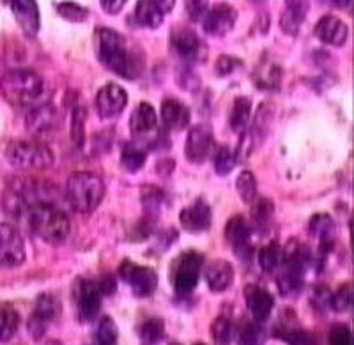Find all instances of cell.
Returning <instances> with one entry per match:
<instances>
[{
  "mask_svg": "<svg viewBox=\"0 0 354 345\" xmlns=\"http://www.w3.org/2000/svg\"><path fill=\"white\" fill-rule=\"evenodd\" d=\"M94 50L103 66L122 78L135 80L144 71V55L128 46V41L113 28H97L94 34Z\"/></svg>",
  "mask_w": 354,
  "mask_h": 345,
  "instance_id": "obj_1",
  "label": "cell"
},
{
  "mask_svg": "<svg viewBox=\"0 0 354 345\" xmlns=\"http://www.w3.org/2000/svg\"><path fill=\"white\" fill-rule=\"evenodd\" d=\"M0 91L11 106L27 109L43 94V80L30 69H9L0 80Z\"/></svg>",
  "mask_w": 354,
  "mask_h": 345,
  "instance_id": "obj_2",
  "label": "cell"
},
{
  "mask_svg": "<svg viewBox=\"0 0 354 345\" xmlns=\"http://www.w3.org/2000/svg\"><path fill=\"white\" fill-rule=\"evenodd\" d=\"M28 223L32 227L34 232L48 245H61L68 239L71 225H69L68 216L62 213L61 209L55 207L52 202H37L30 213H28Z\"/></svg>",
  "mask_w": 354,
  "mask_h": 345,
  "instance_id": "obj_3",
  "label": "cell"
},
{
  "mask_svg": "<svg viewBox=\"0 0 354 345\" xmlns=\"http://www.w3.org/2000/svg\"><path fill=\"white\" fill-rule=\"evenodd\" d=\"M66 197L78 213H93L105 197V183L93 172L73 174L66 185Z\"/></svg>",
  "mask_w": 354,
  "mask_h": 345,
  "instance_id": "obj_4",
  "label": "cell"
},
{
  "mask_svg": "<svg viewBox=\"0 0 354 345\" xmlns=\"http://www.w3.org/2000/svg\"><path fill=\"white\" fill-rule=\"evenodd\" d=\"M6 158L18 170H46L55 161L52 149L28 140H15L6 149Z\"/></svg>",
  "mask_w": 354,
  "mask_h": 345,
  "instance_id": "obj_5",
  "label": "cell"
},
{
  "mask_svg": "<svg viewBox=\"0 0 354 345\" xmlns=\"http://www.w3.org/2000/svg\"><path fill=\"white\" fill-rule=\"evenodd\" d=\"M44 198L41 197V189L37 188V185H34L32 181L28 179H21L17 177L12 179L8 186H6L4 197H2V205H4V211L11 218H27L30 209L37 204V202H43Z\"/></svg>",
  "mask_w": 354,
  "mask_h": 345,
  "instance_id": "obj_6",
  "label": "cell"
},
{
  "mask_svg": "<svg viewBox=\"0 0 354 345\" xmlns=\"http://www.w3.org/2000/svg\"><path fill=\"white\" fill-rule=\"evenodd\" d=\"M119 277L131 287L133 292L140 297L153 296L158 287L156 271L145 268V265L133 264V262H124L119 268Z\"/></svg>",
  "mask_w": 354,
  "mask_h": 345,
  "instance_id": "obj_7",
  "label": "cell"
},
{
  "mask_svg": "<svg viewBox=\"0 0 354 345\" xmlns=\"http://www.w3.org/2000/svg\"><path fill=\"white\" fill-rule=\"evenodd\" d=\"M25 262V246L20 232L8 223H0V265L17 268Z\"/></svg>",
  "mask_w": 354,
  "mask_h": 345,
  "instance_id": "obj_8",
  "label": "cell"
},
{
  "mask_svg": "<svg viewBox=\"0 0 354 345\" xmlns=\"http://www.w3.org/2000/svg\"><path fill=\"white\" fill-rule=\"evenodd\" d=\"M59 124H61L59 110L50 103L34 106L27 113V119H25V126H27L28 133H32L34 137H50L59 129Z\"/></svg>",
  "mask_w": 354,
  "mask_h": 345,
  "instance_id": "obj_9",
  "label": "cell"
},
{
  "mask_svg": "<svg viewBox=\"0 0 354 345\" xmlns=\"http://www.w3.org/2000/svg\"><path fill=\"white\" fill-rule=\"evenodd\" d=\"M202 265H204V261H202L201 253L188 252L183 255L181 261H179V268H177L176 280H174L177 294L188 296V294L194 292L198 283Z\"/></svg>",
  "mask_w": 354,
  "mask_h": 345,
  "instance_id": "obj_10",
  "label": "cell"
},
{
  "mask_svg": "<svg viewBox=\"0 0 354 345\" xmlns=\"http://www.w3.org/2000/svg\"><path fill=\"white\" fill-rule=\"evenodd\" d=\"M170 48L183 62H195L204 55V44L201 37L186 27L174 28L170 34Z\"/></svg>",
  "mask_w": 354,
  "mask_h": 345,
  "instance_id": "obj_11",
  "label": "cell"
},
{
  "mask_svg": "<svg viewBox=\"0 0 354 345\" xmlns=\"http://www.w3.org/2000/svg\"><path fill=\"white\" fill-rule=\"evenodd\" d=\"M59 315V301L53 294H41L36 301L32 315L28 319V333L32 338H41L46 333V326L53 322Z\"/></svg>",
  "mask_w": 354,
  "mask_h": 345,
  "instance_id": "obj_12",
  "label": "cell"
},
{
  "mask_svg": "<svg viewBox=\"0 0 354 345\" xmlns=\"http://www.w3.org/2000/svg\"><path fill=\"white\" fill-rule=\"evenodd\" d=\"M128 104V94L124 88L117 84H106L97 91L96 110L103 119L121 115Z\"/></svg>",
  "mask_w": 354,
  "mask_h": 345,
  "instance_id": "obj_13",
  "label": "cell"
},
{
  "mask_svg": "<svg viewBox=\"0 0 354 345\" xmlns=\"http://www.w3.org/2000/svg\"><path fill=\"white\" fill-rule=\"evenodd\" d=\"M213 145L214 140L211 129L204 124L194 126L186 138V158L192 163H204L205 158H209Z\"/></svg>",
  "mask_w": 354,
  "mask_h": 345,
  "instance_id": "obj_14",
  "label": "cell"
},
{
  "mask_svg": "<svg viewBox=\"0 0 354 345\" xmlns=\"http://www.w3.org/2000/svg\"><path fill=\"white\" fill-rule=\"evenodd\" d=\"M77 306L78 317L82 321H93L101 310V294L97 290L96 281L80 280L77 287Z\"/></svg>",
  "mask_w": 354,
  "mask_h": 345,
  "instance_id": "obj_15",
  "label": "cell"
},
{
  "mask_svg": "<svg viewBox=\"0 0 354 345\" xmlns=\"http://www.w3.org/2000/svg\"><path fill=\"white\" fill-rule=\"evenodd\" d=\"M236 17H238V12L229 4H218L216 8L205 12L202 25H204L205 32L211 36H225L236 25Z\"/></svg>",
  "mask_w": 354,
  "mask_h": 345,
  "instance_id": "obj_16",
  "label": "cell"
},
{
  "mask_svg": "<svg viewBox=\"0 0 354 345\" xmlns=\"http://www.w3.org/2000/svg\"><path fill=\"white\" fill-rule=\"evenodd\" d=\"M245 299L255 322H266L270 319L274 308V297L268 290L259 287V285H246Z\"/></svg>",
  "mask_w": 354,
  "mask_h": 345,
  "instance_id": "obj_17",
  "label": "cell"
},
{
  "mask_svg": "<svg viewBox=\"0 0 354 345\" xmlns=\"http://www.w3.org/2000/svg\"><path fill=\"white\" fill-rule=\"evenodd\" d=\"M179 220H181V225L188 232H205L211 227V220H213V216H211V207L204 201L198 198L197 202H194L192 205L183 209Z\"/></svg>",
  "mask_w": 354,
  "mask_h": 345,
  "instance_id": "obj_18",
  "label": "cell"
},
{
  "mask_svg": "<svg viewBox=\"0 0 354 345\" xmlns=\"http://www.w3.org/2000/svg\"><path fill=\"white\" fill-rule=\"evenodd\" d=\"M315 36L322 43L331 44V46H342L349 37V27L342 20H338L337 17L326 15L315 25Z\"/></svg>",
  "mask_w": 354,
  "mask_h": 345,
  "instance_id": "obj_19",
  "label": "cell"
},
{
  "mask_svg": "<svg viewBox=\"0 0 354 345\" xmlns=\"http://www.w3.org/2000/svg\"><path fill=\"white\" fill-rule=\"evenodd\" d=\"M205 281L211 292H225L234 281V268L223 259L211 261L205 265Z\"/></svg>",
  "mask_w": 354,
  "mask_h": 345,
  "instance_id": "obj_20",
  "label": "cell"
},
{
  "mask_svg": "<svg viewBox=\"0 0 354 345\" xmlns=\"http://www.w3.org/2000/svg\"><path fill=\"white\" fill-rule=\"evenodd\" d=\"M11 8L24 32L30 37L36 36L39 30V9L36 0H11Z\"/></svg>",
  "mask_w": 354,
  "mask_h": 345,
  "instance_id": "obj_21",
  "label": "cell"
},
{
  "mask_svg": "<svg viewBox=\"0 0 354 345\" xmlns=\"http://www.w3.org/2000/svg\"><path fill=\"white\" fill-rule=\"evenodd\" d=\"M161 119L163 124L172 131H183L189 124V110L179 100H165L161 103Z\"/></svg>",
  "mask_w": 354,
  "mask_h": 345,
  "instance_id": "obj_22",
  "label": "cell"
},
{
  "mask_svg": "<svg viewBox=\"0 0 354 345\" xmlns=\"http://www.w3.org/2000/svg\"><path fill=\"white\" fill-rule=\"evenodd\" d=\"M225 239L229 241V245L232 246L234 252L239 253V255H243V252H248L250 225L241 214H236V216H232L227 221Z\"/></svg>",
  "mask_w": 354,
  "mask_h": 345,
  "instance_id": "obj_23",
  "label": "cell"
},
{
  "mask_svg": "<svg viewBox=\"0 0 354 345\" xmlns=\"http://www.w3.org/2000/svg\"><path fill=\"white\" fill-rule=\"evenodd\" d=\"M310 236L315 237L321 245V250L324 253L331 250L333 245V234H335V221L331 220L330 214H314L308 223Z\"/></svg>",
  "mask_w": 354,
  "mask_h": 345,
  "instance_id": "obj_24",
  "label": "cell"
},
{
  "mask_svg": "<svg viewBox=\"0 0 354 345\" xmlns=\"http://www.w3.org/2000/svg\"><path fill=\"white\" fill-rule=\"evenodd\" d=\"M158 124L156 110L151 106L149 103L142 101L137 109L133 110L131 119H129V128L135 135H145V133H151Z\"/></svg>",
  "mask_w": 354,
  "mask_h": 345,
  "instance_id": "obj_25",
  "label": "cell"
},
{
  "mask_svg": "<svg viewBox=\"0 0 354 345\" xmlns=\"http://www.w3.org/2000/svg\"><path fill=\"white\" fill-rule=\"evenodd\" d=\"M250 119H252V100L245 96L238 97L230 110V128L236 133L246 131Z\"/></svg>",
  "mask_w": 354,
  "mask_h": 345,
  "instance_id": "obj_26",
  "label": "cell"
},
{
  "mask_svg": "<svg viewBox=\"0 0 354 345\" xmlns=\"http://www.w3.org/2000/svg\"><path fill=\"white\" fill-rule=\"evenodd\" d=\"M133 17H135V21L138 25L149 28L160 27L161 21H163V12L153 4V0H138Z\"/></svg>",
  "mask_w": 354,
  "mask_h": 345,
  "instance_id": "obj_27",
  "label": "cell"
},
{
  "mask_svg": "<svg viewBox=\"0 0 354 345\" xmlns=\"http://www.w3.org/2000/svg\"><path fill=\"white\" fill-rule=\"evenodd\" d=\"M20 326V315L12 306H2L0 308V344L11 340Z\"/></svg>",
  "mask_w": 354,
  "mask_h": 345,
  "instance_id": "obj_28",
  "label": "cell"
},
{
  "mask_svg": "<svg viewBox=\"0 0 354 345\" xmlns=\"http://www.w3.org/2000/svg\"><path fill=\"white\" fill-rule=\"evenodd\" d=\"M282 261L283 252L277 243H270L259 252V265L266 273H274L277 269L282 268Z\"/></svg>",
  "mask_w": 354,
  "mask_h": 345,
  "instance_id": "obj_29",
  "label": "cell"
},
{
  "mask_svg": "<svg viewBox=\"0 0 354 345\" xmlns=\"http://www.w3.org/2000/svg\"><path fill=\"white\" fill-rule=\"evenodd\" d=\"M145 158H147V154H145V151L140 145L126 144L122 147L121 163L128 172H137V170H140L145 165Z\"/></svg>",
  "mask_w": 354,
  "mask_h": 345,
  "instance_id": "obj_30",
  "label": "cell"
},
{
  "mask_svg": "<svg viewBox=\"0 0 354 345\" xmlns=\"http://www.w3.org/2000/svg\"><path fill=\"white\" fill-rule=\"evenodd\" d=\"M274 205L270 198H255L252 202V220L257 227H266L273 220Z\"/></svg>",
  "mask_w": 354,
  "mask_h": 345,
  "instance_id": "obj_31",
  "label": "cell"
},
{
  "mask_svg": "<svg viewBox=\"0 0 354 345\" xmlns=\"http://www.w3.org/2000/svg\"><path fill=\"white\" fill-rule=\"evenodd\" d=\"M236 188H238L239 197L246 204H252L257 198V179H255V176L250 170L239 174L238 181H236Z\"/></svg>",
  "mask_w": 354,
  "mask_h": 345,
  "instance_id": "obj_32",
  "label": "cell"
},
{
  "mask_svg": "<svg viewBox=\"0 0 354 345\" xmlns=\"http://www.w3.org/2000/svg\"><path fill=\"white\" fill-rule=\"evenodd\" d=\"M117 338H119V331H117V324L113 322L112 317L103 315L97 322L96 328V340L97 345H117Z\"/></svg>",
  "mask_w": 354,
  "mask_h": 345,
  "instance_id": "obj_33",
  "label": "cell"
},
{
  "mask_svg": "<svg viewBox=\"0 0 354 345\" xmlns=\"http://www.w3.org/2000/svg\"><path fill=\"white\" fill-rule=\"evenodd\" d=\"M163 337H165V322L161 319H149L140 326V338L144 344L156 345Z\"/></svg>",
  "mask_w": 354,
  "mask_h": 345,
  "instance_id": "obj_34",
  "label": "cell"
},
{
  "mask_svg": "<svg viewBox=\"0 0 354 345\" xmlns=\"http://www.w3.org/2000/svg\"><path fill=\"white\" fill-rule=\"evenodd\" d=\"M211 337L216 345H230L234 338V324L229 317H218L211 326Z\"/></svg>",
  "mask_w": 354,
  "mask_h": 345,
  "instance_id": "obj_35",
  "label": "cell"
},
{
  "mask_svg": "<svg viewBox=\"0 0 354 345\" xmlns=\"http://www.w3.org/2000/svg\"><path fill=\"white\" fill-rule=\"evenodd\" d=\"M236 160H238V153H232L227 145H221L214 153V169L220 176H227L236 167Z\"/></svg>",
  "mask_w": 354,
  "mask_h": 345,
  "instance_id": "obj_36",
  "label": "cell"
},
{
  "mask_svg": "<svg viewBox=\"0 0 354 345\" xmlns=\"http://www.w3.org/2000/svg\"><path fill=\"white\" fill-rule=\"evenodd\" d=\"M71 138L77 147H84L85 142V110L77 106L71 117Z\"/></svg>",
  "mask_w": 354,
  "mask_h": 345,
  "instance_id": "obj_37",
  "label": "cell"
},
{
  "mask_svg": "<svg viewBox=\"0 0 354 345\" xmlns=\"http://www.w3.org/2000/svg\"><path fill=\"white\" fill-rule=\"evenodd\" d=\"M351 306H353V287L351 283H346L337 292L331 294V310L346 312Z\"/></svg>",
  "mask_w": 354,
  "mask_h": 345,
  "instance_id": "obj_38",
  "label": "cell"
},
{
  "mask_svg": "<svg viewBox=\"0 0 354 345\" xmlns=\"http://www.w3.org/2000/svg\"><path fill=\"white\" fill-rule=\"evenodd\" d=\"M59 12L68 21H84L87 18V9L75 4V2H62V4H59Z\"/></svg>",
  "mask_w": 354,
  "mask_h": 345,
  "instance_id": "obj_39",
  "label": "cell"
},
{
  "mask_svg": "<svg viewBox=\"0 0 354 345\" xmlns=\"http://www.w3.org/2000/svg\"><path fill=\"white\" fill-rule=\"evenodd\" d=\"M330 345H353V333L349 326L337 324L330 331Z\"/></svg>",
  "mask_w": 354,
  "mask_h": 345,
  "instance_id": "obj_40",
  "label": "cell"
},
{
  "mask_svg": "<svg viewBox=\"0 0 354 345\" xmlns=\"http://www.w3.org/2000/svg\"><path fill=\"white\" fill-rule=\"evenodd\" d=\"M259 340H261L259 326L255 322H246L239 331L238 345H259Z\"/></svg>",
  "mask_w": 354,
  "mask_h": 345,
  "instance_id": "obj_41",
  "label": "cell"
},
{
  "mask_svg": "<svg viewBox=\"0 0 354 345\" xmlns=\"http://www.w3.org/2000/svg\"><path fill=\"white\" fill-rule=\"evenodd\" d=\"M287 335H282L283 340L289 342V345H317L314 337L306 331H299V329H286Z\"/></svg>",
  "mask_w": 354,
  "mask_h": 345,
  "instance_id": "obj_42",
  "label": "cell"
},
{
  "mask_svg": "<svg viewBox=\"0 0 354 345\" xmlns=\"http://www.w3.org/2000/svg\"><path fill=\"white\" fill-rule=\"evenodd\" d=\"M331 290L326 289L324 285H321V287H315L314 289V294H312V301H314V305L317 306L319 310H330L331 308Z\"/></svg>",
  "mask_w": 354,
  "mask_h": 345,
  "instance_id": "obj_43",
  "label": "cell"
},
{
  "mask_svg": "<svg viewBox=\"0 0 354 345\" xmlns=\"http://www.w3.org/2000/svg\"><path fill=\"white\" fill-rule=\"evenodd\" d=\"M301 18H298L296 15H292V12H289L286 9V11L282 12V18H280V27H282V30L286 34H290V36H296L299 30V25H301Z\"/></svg>",
  "mask_w": 354,
  "mask_h": 345,
  "instance_id": "obj_44",
  "label": "cell"
},
{
  "mask_svg": "<svg viewBox=\"0 0 354 345\" xmlns=\"http://www.w3.org/2000/svg\"><path fill=\"white\" fill-rule=\"evenodd\" d=\"M207 2L209 0H186V11H188L189 18L192 20H202L205 17V12L209 11L207 9Z\"/></svg>",
  "mask_w": 354,
  "mask_h": 345,
  "instance_id": "obj_45",
  "label": "cell"
},
{
  "mask_svg": "<svg viewBox=\"0 0 354 345\" xmlns=\"http://www.w3.org/2000/svg\"><path fill=\"white\" fill-rule=\"evenodd\" d=\"M238 66H239L238 59H234V57H229V55L220 57L216 62L218 77H229V75H232V71L238 68Z\"/></svg>",
  "mask_w": 354,
  "mask_h": 345,
  "instance_id": "obj_46",
  "label": "cell"
},
{
  "mask_svg": "<svg viewBox=\"0 0 354 345\" xmlns=\"http://www.w3.org/2000/svg\"><path fill=\"white\" fill-rule=\"evenodd\" d=\"M286 9L303 20L310 9V0H286Z\"/></svg>",
  "mask_w": 354,
  "mask_h": 345,
  "instance_id": "obj_47",
  "label": "cell"
},
{
  "mask_svg": "<svg viewBox=\"0 0 354 345\" xmlns=\"http://www.w3.org/2000/svg\"><path fill=\"white\" fill-rule=\"evenodd\" d=\"M96 285H97V290H100L101 296H112V294H115V290H117L115 278L110 277V274L100 278V281H97Z\"/></svg>",
  "mask_w": 354,
  "mask_h": 345,
  "instance_id": "obj_48",
  "label": "cell"
},
{
  "mask_svg": "<svg viewBox=\"0 0 354 345\" xmlns=\"http://www.w3.org/2000/svg\"><path fill=\"white\" fill-rule=\"evenodd\" d=\"M124 4H126V0H101L103 9H105L106 12H110V15H117V12L124 8Z\"/></svg>",
  "mask_w": 354,
  "mask_h": 345,
  "instance_id": "obj_49",
  "label": "cell"
},
{
  "mask_svg": "<svg viewBox=\"0 0 354 345\" xmlns=\"http://www.w3.org/2000/svg\"><path fill=\"white\" fill-rule=\"evenodd\" d=\"M174 2H176V0H153V4L156 6V8L160 9L163 15H165V12H169L170 9L174 8Z\"/></svg>",
  "mask_w": 354,
  "mask_h": 345,
  "instance_id": "obj_50",
  "label": "cell"
},
{
  "mask_svg": "<svg viewBox=\"0 0 354 345\" xmlns=\"http://www.w3.org/2000/svg\"><path fill=\"white\" fill-rule=\"evenodd\" d=\"M331 2H333V6H337L340 9H347L353 6V0H331Z\"/></svg>",
  "mask_w": 354,
  "mask_h": 345,
  "instance_id": "obj_51",
  "label": "cell"
},
{
  "mask_svg": "<svg viewBox=\"0 0 354 345\" xmlns=\"http://www.w3.org/2000/svg\"><path fill=\"white\" fill-rule=\"evenodd\" d=\"M46 345H62V344H61V342H59V340H50Z\"/></svg>",
  "mask_w": 354,
  "mask_h": 345,
  "instance_id": "obj_52",
  "label": "cell"
},
{
  "mask_svg": "<svg viewBox=\"0 0 354 345\" xmlns=\"http://www.w3.org/2000/svg\"><path fill=\"white\" fill-rule=\"evenodd\" d=\"M194 345H205V344H202V342H197V344H194Z\"/></svg>",
  "mask_w": 354,
  "mask_h": 345,
  "instance_id": "obj_53",
  "label": "cell"
},
{
  "mask_svg": "<svg viewBox=\"0 0 354 345\" xmlns=\"http://www.w3.org/2000/svg\"><path fill=\"white\" fill-rule=\"evenodd\" d=\"M170 345H181V344H177V342H172V344H170Z\"/></svg>",
  "mask_w": 354,
  "mask_h": 345,
  "instance_id": "obj_54",
  "label": "cell"
}]
</instances>
